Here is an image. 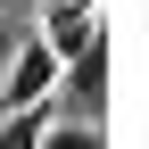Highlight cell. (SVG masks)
I'll return each mask as SVG.
<instances>
[{"mask_svg":"<svg viewBox=\"0 0 149 149\" xmlns=\"http://www.w3.org/2000/svg\"><path fill=\"white\" fill-rule=\"evenodd\" d=\"M58 91V50L42 33H17L8 58H0V108H25V100H50Z\"/></svg>","mask_w":149,"mask_h":149,"instance_id":"1","label":"cell"},{"mask_svg":"<svg viewBox=\"0 0 149 149\" xmlns=\"http://www.w3.org/2000/svg\"><path fill=\"white\" fill-rule=\"evenodd\" d=\"M58 83H66V116L108 124V33H91L74 58H58Z\"/></svg>","mask_w":149,"mask_h":149,"instance_id":"2","label":"cell"},{"mask_svg":"<svg viewBox=\"0 0 149 149\" xmlns=\"http://www.w3.org/2000/svg\"><path fill=\"white\" fill-rule=\"evenodd\" d=\"M91 33H100V0H42V42L58 58H74Z\"/></svg>","mask_w":149,"mask_h":149,"instance_id":"3","label":"cell"},{"mask_svg":"<svg viewBox=\"0 0 149 149\" xmlns=\"http://www.w3.org/2000/svg\"><path fill=\"white\" fill-rule=\"evenodd\" d=\"M58 116L50 100H25V108H8V124H0V149H42V124Z\"/></svg>","mask_w":149,"mask_h":149,"instance_id":"4","label":"cell"},{"mask_svg":"<svg viewBox=\"0 0 149 149\" xmlns=\"http://www.w3.org/2000/svg\"><path fill=\"white\" fill-rule=\"evenodd\" d=\"M8 42H17V25H8V8H0V58H8Z\"/></svg>","mask_w":149,"mask_h":149,"instance_id":"5","label":"cell"},{"mask_svg":"<svg viewBox=\"0 0 149 149\" xmlns=\"http://www.w3.org/2000/svg\"><path fill=\"white\" fill-rule=\"evenodd\" d=\"M0 8H8V0H0Z\"/></svg>","mask_w":149,"mask_h":149,"instance_id":"6","label":"cell"}]
</instances>
